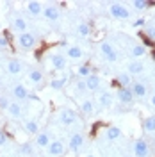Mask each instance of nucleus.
Here are the masks:
<instances>
[{
    "instance_id": "nucleus-33",
    "label": "nucleus",
    "mask_w": 155,
    "mask_h": 157,
    "mask_svg": "<svg viewBox=\"0 0 155 157\" xmlns=\"http://www.w3.org/2000/svg\"><path fill=\"white\" fill-rule=\"evenodd\" d=\"M21 154L32 155V145H30V143H23V145H21Z\"/></svg>"
},
{
    "instance_id": "nucleus-34",
    "label": "nucleus",
    "mask_w": 155,
    "mask_h": 157,
    "mask_svg": "<svg viewBox=\"0 0 155 157\" xmlns=\"http://www.w3.org/2000/svg\"><path fill=\"white\" fill-rule=\"evenodd\" d=\"M75 88H77V91L78 93H84V91H86V80H84V78H82V80H78L77 84H75Z\"/></svg>"
},
{
    "instance_id": "nucleus-2",
    "label": "nucleus",
    "mask_w": 155,
    "mask_h": 157,
    "mask_svg": "<svg viewBox=\"0 0 155 157\" xmlns=\"http://www.w3.org/2000/svg\"><path fill=\"white\" fill-rule=\"evenodd\" d=\"M18 43L23 50H32L34 45H36V36L32 32H23V34L18 36Z\"/></svg>"
},
{
    "instance_id": "nucleus-16",
    "label": "nucleus",
    "mask_w": 155,
    "mask_h": 157,
    "mask_svg": "<svg viewBox=\"0 0 155 157\" xmlns=\"http://www.w3.org/2000/svg\"><path fill=\"white\" fill-rule=\"evenodd\" d=\"M27 11H29L30 14L38 16L39 13L43 11V6H41V2H38V0H30V2H27Z\"/></svg>"
},
{
    "instance_id": "nucleus-36",
    "label": "nucleus",
    "mask_w": 155,
    "mask_h": 157,
    "mask_svg": "<svg viewBox=\"0 0 155 157\" xmlns=\"http://www.w3.org/2000/svg\"><path fill=\"white\" fill-rule=\"evenodd\" d=\"M145 34H146V36H148L150 39H152V41H153V39H155V25H152V27H148V30H146Z\"/></svg>"
},
{
    "instance_id": "nucleus-38",
    "label": "nucleus",
    "mask_w": 155,
    "mask_h": 157,
    "mask_svg": "<svg viewBox=\"0 0 155 157\" xmlns=\"http://www.w3.org/2000/svg\"><path fill=\"white\" fill-rule=\"evenodd\" d=\"M6 141H7V134L0 128V147H2V145H6Z\"/></svg>"
},
{
    "instance_id": "nucleus-24",
    "label": "nucleus",
    "mask_w": 155,
    "mask_h": 157,
    "mask_svg": "<svg viewBox=\"0 0 155 157\" xmlns=\"http://www.w3.org/2000/svg\"><path fill=\"white\" fill-rule=\"evenodd\" d=\"M132 6H134L137 11H143V9H146V7H153L155 2H150V0H134Z\"/></svg>"
},
{
    "instance_id": "nucleus-43",
    "label": "nucleus",
    "mask_w": 155,
    "mask_h": 157,
    "mask_svg": "<svg viewBox=\"0 0 155 157\" xmlns=\"http://www.w3.org/2000/svg\"><path fill=\"white\" fill-rule=\"evenodd\" d=\"M130 157H134V155H130Z\"/></svg>"
},
{
    "instance_id": "nucleus-27",
    "label": "nucleus",
    "mask_w": 155,
    "mask_h": 157,
    "mask_svg": "<svg viewBox=\"0 0 155 157\" xmlns=\"http://www.w3.org/2000/svg\"><path fill=\"white\" fill-rule=\"evenodd\" d=\"M80 111H82L86 116H91V114H93V102H91V100H84V102L80 104Z\"/></svg>"
},
{
    "instance_id": "nucleus-23",
    "label": "nucleus",
    "mask_w": 155,
    "mask_h": 157,
    "mask_svg": "<svg viewBox=\"0 0 155 157\" xmlns=\"http://www.w3.org/2000/svg\"><path fill=\"white\" fill-rule=\"evenodd\" d=\"M107 137H109L111 141L119 139V137H121V128H119V127H114V125H111V127L107 128Z\"/></svg>"
},
{
    "instance_id": "nucleus-19",
    "label": "nucleus",
    "mask_w": 155,
    "mask_h": 157,
    "mask_svg": "<svg viewBox=\"0 0 155 157\" xmlns=\"http://www.w3.org/2000/svg\"><path fill=\"white\" fill-rule=\"evenodd\" d=\"M23 127H25V130H27L29 134H36V136L39 134V125H38L36 120H27V121L23 123Z\"/></svg>"
},
{
    "instance_id": "nucleus-31",
    "label": "nucleus",
    "mask_w": 155,
    "mask_h": 157,
    "mask_svg": "<svg viewBox=\"0 0 155 157\" xmlns=\"http://www.w3.org/2000/svg\"><path fill=\"white\" fill-rule=\"evenodd\" d=\"M146 52H148V50H146L143 45H136V47L132 48V56H134V57H143V56H146Z\"/></svg>"
},
{
    "instance_id": "nucleus-1",
    "label": "nucleus",
    "mask_w": 155,
    "mask_h": 157,
    "mask_svg": "<svg viewBox=\"0 0 155 157\" xmlns=\"http://www.w3.org/2000/svg\"><path fill=\"white\" fill-rule=\"evenodd\" d=\"M109 11H111V14L118 20H128L130 18V11L127 9L123 4H119V2H112L111 7H109Z\"/></svg>"
},
{
    "instance_id": "nucleus-13",
    "label": "nucleus",
    "mask_w": 155,
    "mask_h": 157,
    "mask_svg": "<svg viewBox=\"0 0 155 157\" xmlns=\"http://www.w3.org/2000/svg\"><path fill=\"white\" fill-rule=\"evenodd\" d=\"M82 143H84V136L82 134H73V136H70V148L73 150V152H78V148L82 147Z\"/></svg>"
},
{
    "instance_id": "nucleus-8",
    "label": "nucleus",
    "mask_w": 155,
    "mask_h": 157,
    "mask_svg": "<svg viewBox=\"0 0 155 157\" xmlns=\"http://www.w3.org/2000/svg\"><path fill=\"white\" fill-rule=\"evenodd\" d=\"M50 63H52V66L55 70H64L66 68V57L62 56V54H54L52 57H50Z\"/></svg>"
},
{
    "instance_id": "nucleus-17",
    "label": "nucleus",
    "mask_w": 155,
    "mask_h": 157,
    "mask_svg": "<svg viewBox=\"0 0 155 157\" xmlns=\"http://www.w3.org/2000/svg\"><path fill=\"white\" fill-rule=\"evenodd\" d=\"M7 71H9L11 75H18L20 71H21V63H20L18 59H11L9 63H7Z\"/></svg>"
},
{
    "instance_id": "nucleus-25",
    "label": "nucleus",
    "mask_w": 155,
    "mask_h": 157,
    "mask_svg": "<svg viewBox=\"0 0 155 157\" xmlns=\"http://www.w3.org/2000/svg\"><path fill=\"white\" fill-rule=\"evenodd\" d=\"M100 105H102V107H111V105H112V95L107 93V91L100 93Z\"/></svg>"
},
{
    "instance_id": "nucleus-14",
    "label": "nucleus",
    "mask_w": 155,
    "mask_h": 157,
    "mask_svg": "<svg viewBox=\"0 0 155 157\" xmlns=\"http://www.w3.org/2000/svg\"><path fill=\"white\" fill-rule=\"evenodd\" d=\"M145 71V64L139 63V61H132L128 63V75H139Z\"/></svg>"
},
{
    "instance_id": "nucleus-3",
    "label": "nucleus",
    "mask_w": 155,
    "mask_h": 157,
    "mask_svg": "<svg viewBox=\"0 0 155 157\" xmlns=\"http://www.w3.org/2000/svg\"><path fill=\"white\" fill-rule=\"evenodd\" d=\"M100 52H102V56H104V59H105L107 63H114L118 59V54H116V50H114V47L111 43H107V41L100 45Z\"/></svg>"
},
{
    "instance_id": "nucleus-26",
    "label": "nucleus",
    "mask_w": 155,
    "mask_h": 157,
    "mask_svg": "<svg viewBox=\"0 0 155 157\" xmlns=\"http://www.w3.org/2000/svg\"><path fill=\"white\" fill-rule=\"evenodd\" d=\"M91 73H93V71H91V66H89V64H82V66H78V70H77V75L80 78H87Z\"/></svg>"
},
{
    "instance_id": "nucleus-18",
    "label": "nucleus",
    "mask_w": 155,
    "mask_h": 157,
    "mask_svg": "<svg viewBox=\"0 0 155 157\" xmlns=\"http://www.w3.org/2000/svg\"><path fill=\"white\" fill-rule=\"evenodd\" d=\"M66 82H68V77H57V78H52L50 80V88L59 91V89H62L66 86Z\"/></svg>"
},
{
    "instance_id": "nucleus-9",
    "label": "nucleus",
    "mask_w": 155,
    "mask_h": 157,
    "mask_svg": "<svg viewBox=\"0 0 155 157\" xmlns=\"http://www.w3.org/2000/svg\"><path fill=\"white\" fill-rule=\"evenodd\" d=\"M43 14H45V18L50 20V21H57L61 13H59L57 6H47V7H45V11H43Z\"/></svg>"
},
{
    "instance_id": "nucleus-6",
    "label": "nucleus",
    "mask_w": 155,
    "mask_h": 157,
    "mask_svg": "<svg viewBox=\"0 0 155 157\" xmlns=\"http://www.w3.org/2000/svg\"><path fill=\"white\" fill-rule=\"evenodd\" d=\"M48 155L50 157H59V155H62L64 154V143L62 141H50V145L48 147Z\"/></svg>"
},
{
    "instance_id": "nucleus-10",
    "label": "nucleus",
    "mask_w": 155,
    "mask_h": 157,
    "mask_svg": "<svg viewBox=\"0 0 155 157\" xmlns=\"http://www.w3.org/2000/svg\"><path fill=\"white\" fill-rule=\"evenodd\" d=\"M130 91H132V95L134 98H145L146 97V86L143 82H134L132 86H130Z\"/></svg>"
},
{
    "instance_id": "nucleus-37",
    "label": "nucleus",
    "mask_w": 155,
    "mask_h": 157,
    "mask_svg": "<svg viewBox=\"0 0 155 157\" xmlns=\"http://www.w3.org/2000/svg\"><path fill=\"white\" fill-rule=\"evenodd\" d=\"M7 47H9V41L0 34V48H7Z\"/></svg>"
},
{
    "instance_id": "nucleus-7",
    "label": "nucleus",
    "mask_w": 155,
    "mask_h": 157,
    "mask_svg": "<svg viewBox=\"0 0 155 157\" xmlns=\"http://www.w3.org/2000/svg\"><path fill=\"white\" fill-rule=\"evenodd\" d=\"M116 95L119 98V102H123V104H132L134 102V95H132L130 88H118Z\"/></svg>"
},
{
    "instance_id": "nucleus-12",
    "label": "nucleus",
    "mask_w": 155,
    "mask_h": 157,
    "mask_svg": "<svg viewBox=\"0 0 155 157\" xmlns=\"http://www.w3.org/2000/svg\"><path fill=\"white\" fill-rule=\"evenodd\" d=\"M13 95H14L16 100H25V98H29V91H27V88L23 84H16L13 88Z\"/></svg>"
},
{
    "instance_id": "nucleus-4",
    "label": "nucleus",
    "mask_w": 155,
    "mask_h": 157,
    "mask_svg": "<svg viewBox=\"0 0 155 157\" xmlns=\"http://www.w3.org/2000/svg\"><path fill=\"white\" fill-rule=\"evenodd\" d=\"M134 157H150V147L145 139H136L134 143Z\"/></svg>"
},
{
    "instance_id": "nucleus-21",
    "label": "nucleus",
    "mask_w": 155,
    "mask_h": 157,
    "mask_svg": "<svg viewBox=\"0 0 155 157\" xmlns=\"http://www.w3.org/2000/svg\"><path fill=\"white\" fill-rule=\"evenodd\" d=\"M7 113L13 118H20L21 116V105H20L18 102H13V104H9V107H7Z\"/></svg>"
},
{
    "instance_id": "nucleus-40",
    "label": "nucleus",
    "mask_w": 155,
    "mask_h": 157,
    "mask_svg": "<svg viewBox=\"0 0 155 157\" xmlns=\"http://www.w3.org/2000/svg\"><path fill=\"white\" fill-rule=\"evenodd\" d=\"M152 105H155V95L152 97Z\"/></svg>"
},
{
    "instance_id": "nucleus-29",
    "label": "nucleus",
    "mask_w": 155,
    "mask_h": 157,
    "mask_svg": "<svg viewBox=\"0 0 155 157\" xmlns=\"http://www.w3.org/2000/svg\"><path fill=\"white\" fill-rule=\"evenodd\" d=\"M66 56H68L70 59H80L82 57V50L78 48V47H70V48L66 50Z\"/></svg>"
},
{
    "instance_id": "nucleus-41",
    "label": "nucleus",
    "mask_w": 155,
    "mask_h": 157,
    "mask_svg": "<svg viewBox=\"0 0 155 157\" xmlns=\"http://www.w3.org/2000/svg\"><path fill=\"white\" fill-rule=\"evenodd\" d=\"M152 59H153V61H155V50H153V52H152Z\"/></svg>"
},
{
    "instance_id": "nucleus-39",
    "label": "nucleus",
    "mask_w": 155,
    "mask_h": 157,
    "mask_svg": "<svg viewBox=\"0 0 155 157\" xmlns=\"http://www.w3.org/2000/svg\"><path fill=\"white\" fill-rule=\"evenodd\" d=\"M145 23H146L145 18H137L136 21H134V27H145Z\"/></svg>"
},
{
    "instance_id": "nucleus-30",
    "label": "nucleus",
    "mask_w": 155,
    "mask_h": 157,
    "mask_svg": "<svg viewBox=\"0 0 155 157\" xmlns=\"http://www.w3.org/2000/svg\"><path fill=\"white\" fill-rule=\"evenodd\" d=\"M143 128H145L146 132H155V116L146 118L145 121H143Z\"/></svg>"
},
{
    "instance_id": "nucleus-35",
    "label": "nucleus",
    "mask_w": 155,
    "mask_h": 157,
    "mask_svg": "<svg viewBox=\"0 0 155 157\" xmlns=\"http://www.w3.org/2000/svg\"><path fill=\"white\" fill-rule=\"evenodd\" d=\"M9 100H7V98L6 97H0V109H6V111H7V107H9Z\"/></svg>"
},
{
    "instance_id": "nucleus-11",
    "label": "nucleus",
    "mask_w": 155,
    "mask_h": 157,
    "mask_svg": "<svg viewBox=\"0 0 155 157\" xmlns=\"http://www.w3.org/2000/svg\"><path fill=\"white\" fill-rule=\"evenodd\" d=\"M84 80H86V88L91 89V91L98 89L100 88V82H102V80H100V75H96V73H91V75L87 78H84Z\"/></svg>"
},
{
    "instance_id": "nucleus-15",
    "label": "nucleus",
    "mask_w": 155,
    "mask_h": 157,
    "mask_svg": "<svg viewBox=\"0 0 155 157\" xmlns=\"http://www.w3.org/2000/svg\"><path fill=\"white\" fill-rule=\"evenodd\" d=\"M13 29L18 30L20 34L27 32V21L21 18V16H16V18H13Z\"/></svg>"
},
{
    "instance_id": "nucleus-42",
    "label": "nucleus",
    "mask_w": 155,
    "mask_h": 157,
    "mask_svg": "<svg viewBox=\"0 0 155 157\" xmlns=\"http://www.w3.org/2000/svg\"><path fill=\"white\" fill-rule=\"evenodd\" d=\"M86 157H95V155H86Z\"/></svg>"
},
{
    "instance_id": "nucleus-28",
    "label": "nucleus",
    "mask_w": 155,
    "mask_h": 157,
    "mask_svg": "<svg viewBox=\"0 0 155 157\" xmlns=\"http://www.w3.org/2000/svg\"><path fill=\"white\" fill-rule=\"evenodd\" d=\"M77 32H78V36H84V38H86V36L91 34V25L86 23V21H82V23L77 27Z\"/></svg>"
},
{
    "instance_id": "nucleus-32",
    "label": "nucleus",
    "mask_w": 155,
    "mask_h": 157,
    "mask_svg": "<svg viewBox=\"0 0 155 157\" xmlns=\"http://www.w3.org/2000/svg\"><path fill=\"white\" fill-rule=\"evenodd\" d=\"M137 36H139V38L143 39V47H153V41H152V39L148 38V36H146L145 32H139V34H137Z\"/></svg>"
},
{
    "instance_id": "nucleus-22",
    "label": "nucleus",
    "mask_w": 155,
    "mask_h": 157,
    "mask_svg": "<svg viewBox=\"0 0 155 157\" xmlns=\"http://www.w3.org/2000/svg\"><path fill=\"white\" fill-rule=\"evenodd\" d=\"M29 80L32 84H39L43 80V71L41 70H30L29 71Z\"/></svg>"
},
{
    "instance_id": "nucleus-5",
    "label": "nucleus",
    "mask_w": 155,
    "mask_h": 157,
    "mask_svg": "<svg viewBox=\"0 0 155 157\" xmlns=\"http://www.w3.org/2000/svg\"><path fill=\"white\" fill-rule=\"evenodd\" d=\"M77 113L73 111V109H62L61 111V116H59V120H61V123L62 125H73L75 121H77Z\"/></svg>"
},
{
    "instance_id": "nucleus-20",
    "label": "nucleus",
    "mask_w": 155,
    "mask_h": 157,
    "mask_svg": "<svg viewBox=\"0 0 155 157\" xmlns=\"http://www.w3.org/2000/svg\"><path fill=\"white\" fill-rule=\"evenodd\" d=\"M36 145L41 148H47L50 145V136L47 132H39L38 136H36Z\"/></svg>"
}]
</instances>
